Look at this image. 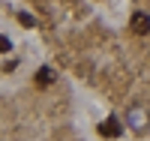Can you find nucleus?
<instances>
[{
  "instance_id": "nucleus-1",
  "label": "nucleus",
  "mask_w": 150,
  "mask_h": 141,
  "mask_svg": "<svg viewBox=\"0 0 150 141\" xmlns=\"http://www.w3.org/2000/svg\"><path fill=\"white\" fill-rule=\"evenodd\" d=\"M120 132H123V123L117 117H108V120L99 123V135H102V138H117Z\"/></svg>"
},
{
  "instance_id": "nucleus-2",
  "label": "nucleus",
  "mask_w": 150,
  "mask_h": 141,
  "mask_svg": "<svg viewBox=\"0 0 150 141\" xmlns=\"http://www.w3.org/2000/svg\"><path fill=\"white\" fill-rule=\"evenodd\" d=\"M129 27L135 30V33H150V15H147V12H135V15H132V21H129Z\"/></svg>"
},
{
  "instance_id": "nucleus-3",
  "label": "nucleus",
  "mask_w": 150,
  "mask_h": 141,
  "mask_svg": "<svg viewBox=\"0 0 150 141\" xmlns=\"http://www.w3.org/2000/svg\"><path fill=\"white\" fill-rule=\"evenodd\" d=\"M51 81H54V72L48 69V66H42V69H36V84H39V87H48Z\"/></svg>"
},
{
  "instance_id": "nucleus-4",
  "label": "nucleus",
  "mask_w": 150,
  "mask_h": 141,
  "mask_svg": "<svg viewBox=\"0 0 150 141\" xmlns=\"http://www.w3.org/2000/svg\"><path fill=\"white\" fill-rule=\"evenodd\" d=\"M129 120H132V126H135V129H144V111L132 108V111H129Z\"/></svg>"
},
{
  "instance_id": "nucleus-5",
  "label": "nucleus",
  "mask_w": 150,
  "mask_h": 141,
  "mask_svg": "<svg viewBox=\"0 0 150 141\" xmlns=\"http://www.w3.org/2000/svg\"><path fill=\"white\" fill-rule=\"evenodd\" d=\"M18 21L24 24V27H33V15H27V12H21V15H18Z\"/></svg>"
},
{
  "instance_id": "nucleus-6",
  "label": "nucleus",
  "mask_w": 150,
  "mask_h": 141,
  "mask_svg": "<svg viewBox=\"0 0 150 141\" xmlns=\"http://www.w3.org/2000/svg\"><path fill=\"white\" fill-rule=\"evenodd\" d=\"M0 51H9V39L6 36H0Z\"/></svg>"
}]
</instances>
